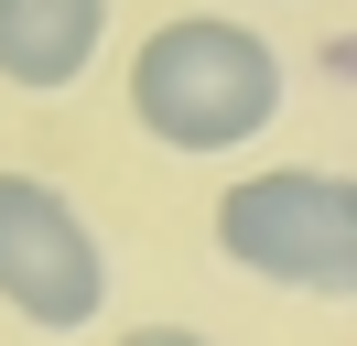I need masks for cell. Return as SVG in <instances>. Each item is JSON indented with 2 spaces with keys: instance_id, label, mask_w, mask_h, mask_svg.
Instances as JSON below:
<instances>
[{
  "instance_id": "obj_1",
  "label": "cell",
  "mask_w": 357,
  "mask_h": 346,
  "mask_svg": "<svg viewBox=\"0 0 357 346\" xmlns=\"http://www.w3.org/2000/svg\"><path fill=\"white\" fill-rule=\"evenodd\" d=\"M282 98H292L282 54H271L249 22H227V11H174V22H152L141 54H130V119H141V141L184 151V163L249 151L271 119H282Z\"/></svg>"
},
{
  "instance_id": "obj_2",
  "label": "cell",
  "mask_w": 357,
  "mask_h": 346,
  "mask_svg": "<svg viewBox=\"0 0 357 346\" xmlns=\"http://www.w3.org/2000/svg\"><path fill=\"white\" fill-rule=\"evenodd\" d=\"M217 249L271 292L357 303V173L335 163H260L217 195Z\"/></svg>"
},
{
  "instance_id": "obj_3",
  "label": "cell",
  "mask_w": 357,
  "mask_h": 346,
  "mask_svg": "<svg viewBox=\"0 0 357 346\" xmlns=\"http://www.w3.org/2000/svg\"><path fill=\"white\" fill-rule=\"evenodd\" d=\"M0 303L33 336H76L109 314V249L44 173H0Z\"/></svg>"
},
{
  "instance_id": "obj_4",
  "label": "cell",
  "mask_w": 357,
  "mask_h": 346,
  "mask_svg": "<svg viewBox=\"0 0 357 346\" xmlns=\"http://www.w3.org/2000/svg\"><path fill=\"white\" fill-rule=\"evenodd\" d=\"M109 43V0H0V86L66 98Z\"/></svg>"
}]
</instances>
